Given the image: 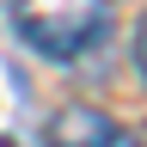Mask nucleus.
I'll return each mask as SVG.
<instances>
[{
    "mask_svg": "<svg viewBox=\"0 0 147 147\" xmlns=\"http://www.w3.org/2000/svg\"><path fill=\"white\" fill-rule=\"evenodd\" d=\"M135 67L147 74V18H141V31H135Z\"/></svg>",
    "mask_w": 147,
    "mask_h": 147,
    "instance_id": "obj_3",
    "label": "nucleus"
},
{
    "mask_svg": "<svg viewBox=\"0 0 147 147\" xmlns=\"http://www.w3.org/2000/svg\"><path fill=\"white\" fill-rule=\"evenodd\" d=\"M18 37L49 61H80L110 37V0H12Z\"/></svg>",
    "mask_w": 147,
    "mask_h": 147,
    "instance_id": "obj_1",
    "label": "nucleus"
},
{
    "mask_svg": "<svg viewBox=\"0 0 147 147\" xmlns=\"http://www.w3.org/2000/svg\"><path fill=\"white\" fill-rule=\"evenodd\" d=\"M49 147H141L123 123H110L92 104H67L49 117Z\"/></svg>",
    "mask_w": 147,
    "mask_h": 147,
    "instance_id": "obj_2",
    "label": "nucleus"
}]
</instances>
